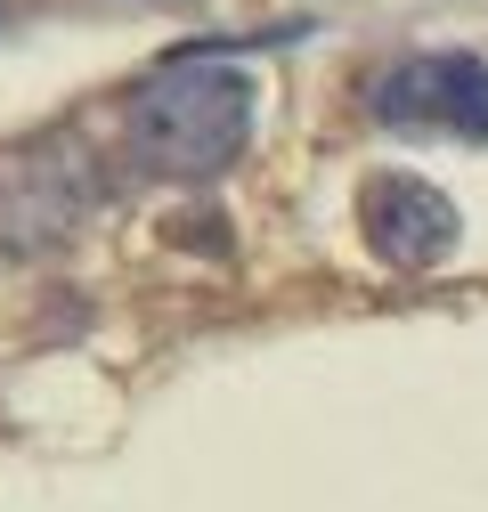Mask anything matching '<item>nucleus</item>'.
Here are the masks:
<instances>
[{
  "mask_svg": "<svg viewBox=\"0 0 488 512\" xmlns=\"http://www.w3.org/2000/svg\"><path fill=\"white\" fill-rule=\"evenodd\" d=\"M131 155L163 179H212L253 139V74L220 49H179L122 106Z\"/></svg>",
  "mask_w": 488,
  "mask_h": 512,
  "instance_id": "1",
  "label": "nucleus"
},
{
  "mask_svg": "<svg viewBox=\"0 0 488 512\" xmlns=\"http://www.w3.org/2000/svg\"><path fill=\"white\" fill-rule=\"evenodd\" d=\"M366 114L407 139H472L488 147V57L472 49H415L366 82Z\"/></svg>",
  "mask_w": 488,
  "mask_h": 512,
  "instance_id": "2",
  "label": "nucleus"
},
{
  "mask_svg": "<svg viewBox=\"0 0 488 512\" xmlns=\"http://www.w3.org/2000/svg\"><path fill=\"white\" fill-rule=\"evenodd\" d=\"M358 228L375 244V261H391V269H432V261L456 252V204L415 171H375L366 179Z\"/></svg>",
  "mask_w": 488,
  "mask_h": 512,
  "instance_id": "3",
  "label": "nucleus"
}]
</instances>
